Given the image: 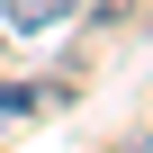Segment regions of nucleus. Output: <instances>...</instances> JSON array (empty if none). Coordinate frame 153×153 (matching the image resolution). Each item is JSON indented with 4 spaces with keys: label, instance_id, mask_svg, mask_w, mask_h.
<instances>
[{
    "label": "nucleus",
    "instance_id": "1",
    "mask_svg": "<svg viewBox=\"0 0 153 153\" xmlns=\"http://www.w3.org/2000/svg\"><path fill=\"white\" fill-rule=\"evenodd\" d=\"M72 9H81V0H9V27H18V36H45V27H63Z\"/></svg>",
    "mask_w": 153,
    "mask_h": 153
},
{
    "label": "nucleus",
    "instance_id": "2",
    "mask_svg": "<svg viewBox=\"0 0 153 153\" xmlns=\"http://www.w3.org/2000/svg\"><path fill=\"white\" fill-rule=\"evenodd\" d=\"M18 117H36V90H18V81H0V126H18Z\"/></svg>",
    "mask_w": 153,
    "mask_h": 153
},
{
    "label": "nucleus",
    "instance_id": "3",
    "mask_svg": "<svg viewBox=\"0 0 153 153\" xmlns=\"http://www.w3.org/2000/svg\"><path fill=\"white\" fill-rule=\"evenodd\" d=\"M144 144H153V135H144Z\"/></svg>",
    "mask_w": 153,
    "mask_h": 153
}]
</instances>
